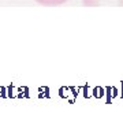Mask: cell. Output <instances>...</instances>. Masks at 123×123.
<instances>
[{"label": "cell", "instance_id": "obj_2", "mask_svg": "<svg viewBox=\"0 0 123 123\" xmlns=\"http://www.w3.org/2000/svg\"><path fill=\"white\" fill-rule=\"evenodd\" d=\"M36 1L41 6H60L66 3L67 0H36Z\"/></svg>", "mask_w": 123, "mask_h": 123}, {"label": "cell", "instance_id": "obj_1", "mask_svg": "<svg viewBox=\"0 0 123 123\" xmlns=\"http://www.w3.org/2000/svg\"><path fill=\"white\" fill-rule=\"evenodd\" d=\"M84 6L88 7H97V6H122L123 0H82Z\"/></svg>", "mask_w": 123, "mask_h": 123}]
</instances>
